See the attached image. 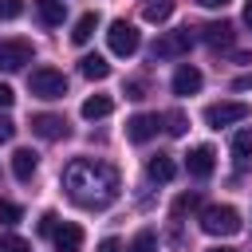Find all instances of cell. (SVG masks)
<instances>
[{
	"label": "cell",
	"instance_id": "f1b7e54d",
	"mask_svg": "<svg viewBox=\"0 0 252 252\" xmlns=\"http://www.w3.org/2000/svg\"><path fill=\"white\" fill-rule=\"evenodd\" d=\"M126 98H146V83L142 79H130L126 83Z\"/></svg>",
	"mask_w": 252,
	"mask_h": 252
},
{
	"label": "cell",
	"instance_id": "ba28073f",
	"mask_svg": "<svg viewBox=\"0 0 252 252\" xmlns=\"http://www.w3.org/2000/svg\"><path fill=\"white\" fill-rule=\"evenodd\" d=\"M32 134H39L43 142H59L71 134V126L63 114H32Z\"/></svg>",
	"mask_w": 252,
	"mask_h": 252
},
{
	"label": "cell",
	"instance_id": "52a82bcc",
	"mask_svg": "<svg viewBox=\"0 0 252 252\" xmlns=\"http://www.w3.org/2000/svg\"><path fill=\"white\" fill-rule=\"evenodd\" d=\"M244 118H248V106H244V102H213V106L205 110V122H209L213 130L232 126V122H244Z\"/></svg>",
	"mask_w": 252,
	"mask_h": 252
},
{
	"label": "cell",
	"instance_id": "603a6c76",
	"mask_svg": "<svg viewBox=\"0 0 252 252\" xmlns=\"http://www.w3.org/2000/svg\"><path fill=\"white\" fill-rule=\"evenodd\" d=\"M161 122H165V130H169V134H173V138H181V134H185V130H189V118H185V114H181V110H169V114H165V118H161Z\"/></svg>",
	"mask_w": 252,
	"mask_h": 252
},
{
	"label": "cell",
	"instance_id": "83f0119b",
	"mask_svg": "<svg viewBox=\"0 0 252 252\" xmlns=\"http://www.w3.org/2000/svg\"><path fill=\"white\" fill-rule=\"evenodd\" d=\"M55 228H59V217H55V213H43V217H39V232H43V236H55Z\"/></svg>",
	"mask_w": 252,
	"mask_h": 252
},
{
	"label": "cell",
	"instance_id": "484cf974",
	"mask_svg": "<svg viewBox=\"0 0 252 252\" xmlns=\"http://www.w3.org/2000/svg\"><path fill=\"white\" fill-rule=\"evenodd\" d=\"M189 209H197V193H181V197L173 201V217H181V213H189Z\"/></svg>",
	"mask_w": 252,
	"mask_h": 252
},
{
	"label": "cell",
	"instance_id": "d6a6232c",
	"mask_svg": "<svg viewBox=\"0 0 252 252\" xmlns=\"http://www.w3.org/2000/svg\"><path fill=\"white\" fill-rule=\"evenodd\" d=\"M98 252H122V244H118V240H114V236H106V240H102V244H98Z\"/></svg>",
	"mask_w": 252,
	"mask_h": 252
},
{
	"label": "cell",
	"instance_id": "30bf717a",
	"mask_svg": "<svg viewBox=\"0 0 252 252\" xmlns=\"http://www.w3.org/2000/svg\"><path fill=\"white\" fill-rule=\"evenodd\" d=\"M185 169H189L193 177H209V173L217 169V154H213V146H197V150H189Z\"/></svg>",
	"mask_w": 252,
	"mask_h": 252
},
{
	"label": "cell",
	"instance_id": "e575fe53",
	"mask_svg": "<svg viewBox=\"0 0 252 252\" xmlns=\"http://www.w3.org/2000/svg\"><path fill=\"white\" fill-rule=\"evenodd\" d=\"M244 24H248V28H252V0H248V4H244Z\"/></svg>",
	"mask_w": 252,
	"mask_h": 252
},
{
	"label": "cell",
	"instance_id": "f546056e",
	"mask_svg": "<svg viewBox=\"0 0 252 252\" xmlns=\"http://www.w3.org/2000/svg\"><path fill=\"white\" fill-rule=\"evenodd\" d=\"M12 134H16V122L8 114H0V142H12Z\"/></svg>",
	"mask_w": 252,
	"mask_h": 252
},
{
	"label": "cell",
	"instance_id": "4fadbf2b",
	"mask_svg": "<svg viewBox=\"0 0 252 252\" xmlns=\"http://www.w3.org/2000/svg\"><path fill=\"white\" fill-rule=\"evenodd\" d=\"M51 240H55V248H59V252H79V248H83V228L67 220V224H59V228H55V236H51Z\"/></svg>",
	"mask_w": 252,
	"mask_h": 252
},
{
	"label": "cell",
	"instance_id": "7402d4cb",
	"mask_svg": "<svg viewBox=\"0 0 252 252\" xmlns=\"http://www.w3.org/2000/svg\"><path fill=\"white\" fill-rule=\"evenodd\" d=\"M126 252H158V232H154V228H142V232L130 240Z\"/></svg>",
	"mask_w": 252,
	"mask_h": 252
},
{
	"label": "cell",
	"instance_id": "7c38bea8",
	"mask_svg": "<svg viewBox=\"0 0 252 252\" xmlns=\"http://www.w3.org/2000/svg\"><path fill=\"white\" fill-rule=\"evenodd\" d=\"M173 173H177V165H173L169 154H154V158L146 161V177H150V181H161V185H165V181H173Z\"/></svg>",
	"mask_w": 252,
	"mask_h": 252
},
{
	"label": "cell",
	"instance_id": "8fae6325",
	"mask_svg": "<svg viewBox=\"0 0 252 252\" xmlns=\"http://www.w3.org/2000/svg\"><path fill=\"white\" fill-rule=\"evenodd\" d=\"M201 83H205V79H201V71H197V67H189V63L173 71V94H197V91H201Z\"/></svg>",
	"mask_w": 252,
	"mask_h": 252
},
{
	"label": "cell",
	"instance_id": "44dd1931",
	"mask_svg": "<svg viewBox=\"0 0 252 252\" xmlns=\"http://www.w3.org/2000/svg\"><path fill=\"white\" fill-rule=\"evenodd\" d=\"M142 16H146L150 24H161V20L173 16V0H150V4L142 8Z\"/></svg>",
	"mask_w": 252,
	"mask_h": 252
},
{
	"label": "cell",
	"instance_id": "9a60e30c",
	"mask_svg": "<svg viewBox=\"0 0 252 252\" xmlns=\"http://www.w3.org/2000/svg\"><path fill=\"white\" fill-rule=\"evenodd\" d=\"M201 32H205V43H209V47H228V43H232V24H228V20L205 24Z\"/></svg>",
	"mask_w": 252,
	"mask_h": 252
},
{
	"label": "cell",
	"instance_id": "7a4b0ae2",
	"mask_svg": "<svg viewBox=\"0 0 252 252\" xmlns=\"http://www.w3.org/2000/svg\"><path fill=\"white\" fill-rule=\"evenodd\" d=\"M201 228L209 236H236L244 228V220L232 205H209V209H201Z\"/></svg>",
	"mask_w": 252,
	"mask_h": 252
},
{
	"label": "cell",
	"instance_id": "5b68a950",
	"mask_svg": "<svg viewBox=\"0 0 252 252\" xmlns=\"http://www.w3.org/2000/svg\"><path fill=\"white\" fill-rule=\"evenodd\" d=\"M35 59V47L28 39H0V71H24Z\"/></svg>",
	"mask_w": 252,
	"mask_h": 252
},
{
	"label": "cell",
	"instance_id": "2e32d148",
	"mask_svg": "<svg viewBox=\"0 0 252 252\" xmlns=\"http://www.w3.org/2000/svg\"><path fill=\"white\" fill-rule=\"evenodd\" d=\"M232 158H236V165H240V169L252 161V126H244V130H236V134H232Z\"/></svg>",
	"mask_w": 252,
	"mask_h": 252
},
{
	"label": "cell",
	"instance_id": "cb8c5ba5",
	"mask_svg": "<svg viewBox=\"0 0 252 252\" xmlns=\"http://www.w3.org/2000/svg\"><path fill=\"white\" fill-rule=\"evenodd\" d=\"M24 220V209L16 201H0V224H20Z\"/></svg>",
	"mask_w": 252,
	"mask_h": 252
},
{
	"label": "cell",
	"instance_id": "ac0fdd59",
	"mask_svg": "<svg viewBox=\"0 0 252 252\" xmlns=\"http://www.w3.org/2000/svg\"><path fill=\"white\" fill-rule=\"evenodd\" d=\"M94 28H98V12H83V16L75 20V28H71V39H75V43H87V39L94 35Z\"/></svg>",
	"mask_w": 252,
	"mask_h": 252
},
{
	"label": "cell",
	"instance_id": "ffe728a7",
	"mask_svg": "<svg viewBox=\"0 0 252 252\" xmlns=\"http://www.w3.org/2000/svg\"><path fill=\"white\" fill-rule=\"evenodd\" d=\"M79 71H83L87 79H106V75H110V63H106L102 55H83V59H79Z\"/></svg>",
	"mask_w": 252,
	"mask_h": 252
},
{
	"label": "cell",
	"instance_id": "1f68e13d",
	"mask_svg": "<svg viewBox=\"0 0 252 252\" xmlns=\"http://www.w3.org/2000/svg\"><path fill=\"white\" fill-rule=\"evenodd\" d=\"M232 91H252V71L240 75V79H232Z\"/></svg>",
	"mask_w": 252,
	"mask_h": 252
},
{
	"label": "cell",
	"instance_id": "6da1fadb",
	"mask_svg": "<svg viewBox=\"0 0 252 252\" xmlns=\"http://www.w3.org/2000/svg\"><path fill=\"white\" fill-rule=\"evenodd\" d=\"M63 189L83 209H106L118 201V169L94 158H75L63 169Z\"/></svg>",
	"mask_w": 252,
	"mask_h": 252
},
{
	"label": "cell",
	"instance_id": "4dcf8cb0",
	"mask_svg": "<svg viewBox=\"0 0 252 252\" xmlns=\"http://www.w3.org/2000/svg\"><path fill=\"white\" fill-rule=\"evenodd\" d=\"M12 102H16V94H12V87H8V83H0V110H8Z\"/></svg>",
	"mask_w": 252,
	"mask_h": 252
},
{
	"label": "cell",
	"instance_id": "8992f818",
	"mask_svg": "<svg viewBox=\"0 0 252 252\" xmlns=\"http://www.w3.org/2000/svg\"><path fill=\"white\" fill-rule=\"evenodd\" d=\"M106 43H110V51L114 55H134L138 51V43H142V35H138V28L134 24H126V20H114L110 24V32H106Z\"/></svg>",
	"mask_w": 252,
	"mask_h": 252
},
{
	"label": "cell",
	"instance_id": "d590c367",
	"mask_svg": "<svg viewBox=\"0 0 252 252\" xmlns=\"http://www.w3.org/2000/svg\"><path fill=\"white\" fill-rule=\"evenodd\" d=\"M209 252H240V248H209Z\"/></svg>",
	"mask_w": 252,
	"mask_h": 252
},
{
	"label": "cell",
	"instance_id": "3957f363",
	"mask_svg": "<svg viewBox=\"0 0 252 252\" xmlns=\"http://www.w3.org/2000/svg\"><path fill=\"white\" fill-rule=\"evenodd\" d=\"M28 91H32L35 98L55 102V98H63V94H67V75H63V71H55V67H35V71L28 75Z\"/></svg>",
	"mask_w": 252,
	"mask_h": 252
},
{
	"label": "cell",
	"instance_id": "d4e9b609",
	"mask_svg": "<svg viewBox=\"0 0 252 252\" xmlns=\"http://www.w3.org/2000/svg\"><path fill=\"white\" fill-rule=\"evenodd\" d=\"M0 252H32V244L24 236H12V232H0Z\"/></svg>",
	"mask_w": 252,
	"mask_h": 252
},
{
	"label": "cell",
	"instance_id": "e0dca14e",
	"mask_svg": "<svg viewBox=\"0 0 252 252\" xmlns=\"http://www.w3.org/2000/svg\"><path fill=\"white\" fill-rule=\"evenodd\" d=\"M110 110H114V98H110V94H91V98L83 102V118H91V122H94V118H106Z\"/></svg>",
	"mask_w": 252,
	"mask_h": 252
},
{
	"label": "cell",
	"instance_id": "4316f807",
	"mask_svg": "<svg viewBox=\"0 0 252 252\" xmlns=\"http://www.w3.org/2000/svg\"><path fill=\"white\" fill-rule=\"evenodd\" d=\"M24 12V0H0V20H16Z\"/></svg>",
	"mask_w": 252,
	"mask_h": 252
},
{
	"label": "cell",
	"instance_id": "277c9868",
	"mask_svg": "<svg viewBox=\"0 0 252 252\" xmlns=\"http://www.w3.org/2000/svg\"><path fill=\"white\" fill-rule=\"evenodd\" d=\"M189 47H193V32H189V28H177V32L158 35L154 59H181V55H189Z\"/></svg>",
	"mask_w": 252,
	"mask_h": 252
},
{
	"label": "cell",
	"instance_id": "836d02e7",
	"mask_svg": "<svg viewBox=\"0 0 252 252\" xmlns=\"http://www.w3.org/2000/svg\"><path fill=\"white\" fill-rule=\"evenodd\" d=\"M197 4H201V8H224L228 0H197Z\"/></svg>",
	"mask_w": 252,
	"mask_h": 252
},
{
	"label": "cell",
	"instance_id": "5bb4252c",
	"mask_svg": "<svg viewBox=\"0 0 252 252\" xmlns=\"http://www.w3.org/2000/svg\"><path fill=\"white\" fill-rule=\"evenodd\" d=\"M35 169H39V158H35L32 150H16V154H12V173H16V181H32Z\"/></svg>",
	"mask_w": 252,
	"mask_h": 252
},
{
	"label": "cell",
	"instance_id": "d6986e66",
	"mask_svg": "<svg viewBox=\"0 0 252 252\" xmlns=\"http://www.w3.org/2000/svg\"><path fill=\"white\" fill-rule=\"evenodd\" d=\"M35 16H39L47 28L63 24V0H35Z\"/></svg>",
	"mask_w": 252,
	"mask_h": 252
},
{
	"label": "cell",
	"instance_id": "9c48e42d",
	"mask_svg": "<svg viewBox=\"0 0 252 252\" xmlns=\"http://www.w3.org/2000/svg\"><path fill=\"white\" fill-rule=\"evenodd\" d=\"M158 126H161V118H158V114H134V118L126 122V138L142 146V142H150V138L158 134Z\"/></svg>",
	"mask_w": 252,
	"mask_h": 252
}]
</instances>
